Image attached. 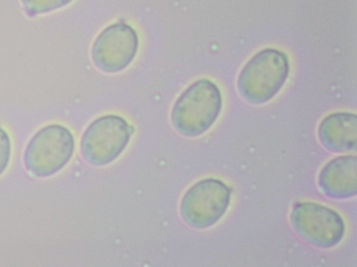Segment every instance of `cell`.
I'll list each match as a JSON object with an SVG mask.
<instances>
[{
    "mask_svg": "<svg viewBox=\"0 0 357 267\" xmlns=\"http://www.w3.org/2000/svg\"><path fill=\"white\" fill-rule=\"evenodd\" d=\"M73 0H22L24 8L29 15L47 13L63 7Z\"/></svg>",
    "mask_w": 357,
    "mask_h": 267,
    "instance_id": "cell-10",
    "label": "cell"
},
{
    "mask_svg": "<svg viewBox=\"0 0 357 267\" xmlns=\"http://www.w3.org/2000/svg\"><path fill=\"white\" fill-rule=\"evenodd\" d=\"M70 131L60 124H51L39 130L30 140L24 153V164L33 175H52L70 160L74 149Z\"/></svg>",
    "mask_w": 357,
    "mask_h": 267,
    "instance_id": "cell-3",
    "label": "cell"
},
{
    "mask_svg": "<svg viewBox=\"0 0 357 267\" xmlns=\"http://www.w3.org/2000/svg\"><path fill=\"white\" fill-rule=\"evenodd\" d=\"M10 155V141L7 133L0 127V175L8 163Z\"/></svg>",
    "mask_w": 357,
    "mask_h": 267,
    "instance_id": "cell-11",
    "label": "cell"
},
{
    "mask_svg": "<svg viewBox=\"0 0 357 267\" xmlns=\"http://www.w3.org/2000/svg\"><path fill=\"white\" fill-rule=\"evenodd\" d=\"M131 129L119 115H107L96 119L82 136L80 148L83 158L95 165L112 162L127 145Z\"/></svg>",
    "mask_w": 357,
    "mask_h": 267,
    "instance_id": "cell-5",
    "label": "cell"
},
{
    "mask_svg": "<svg viewBox=\"0 0 357 267\" xmlns=\"http://www.w3.org/2000/svg\"><path fill=\"white\" fill-rule=\"evenodd\" d=\"M291 223L308 243L321 248L337 245L344 233V223L334 210L314 202L297 204L291 213Z\"/></svg>",
    "mask_w": 357,
    "mask_h": 267,
    "instance_id": "cell-6",
    "label": "cell"
},
{
    "mask_svg": "<svg viewBox=\"0 0 357 267\" xmlns=\"http://www.w3.org/2000/svg\"><path fill=\"white\" fill-rule=\"evenodd\" d=\"M356 115L338 112L326 116L320 123L318 136L321 144L333 152H344L356 146Z\"/></svg>",
    "mask_w": 357,
    "mask_h": 267,
    "instance_id": "cell-9",
    "label": "cell"
},
{
    "mask_svg": "<svg viewBox=\"0 0 357 267\" xmlns=\"http://www.w3.org/2000/svg\"><path fill=\"white\" fill-rule=\"evenodd\" d=\"M222 107L218 87L207 79L190 85L175 102L172 122L176 131L185 136H197L215 122Z\"/></svg>",
    "mask_w": 357,
    "mask_h": 267,
    "instance_id": "cell-1",
    "label": "cell"
},
{
    "mask_svg": "<svg viewBox=\"0 0 357 267\" xmlns=\"http://www.w3.org/2000/svg\"><path fill=\"white\" fill-rule=\"evenodd\" d=\"M356 156H338L329 161L319 175V185L327 196L342 199L357 193Z\"/></svg>",
    "mask_w": 357,
    "mask_h": 267,
    "instance_id": "cell-8",
    "label": "cell"
},
{
    "mask_svg": "<svg viewBox=\"0 0 357 267\" xmlns=\"http://www.w3.org/2000/svg\"><path fill=\"white\" fill-rule=\"evenodd\" d=\"M138 48L136 31L119 22L105 28L96 39L91 51L95 65L107 73L118 72L133 60Z\"/></svg>",
    "mask_w": 357,
    "mask_h": 267,
    "instance_id": "cell-7",
    "label": "cell"
},
{
    "mask_svg": "<svg viewBox=\"0 0 357 267\" xmlns=\"http://www.w3.org/2000/svg\"><path fill=\"white\" fill-rule=\"evenodd\" d=\"M289 70L285 53L273 48L263 49L240 72L237 82L239 93L250 103H265L283 86Z\"/></svg>",
    "mask_w": 357,
    "mask_h": 267,
    "instance_id": "cell-2",
    "label": "cell"
},
{
    "mask_svg": "<svg viewBox=\"0 0 357 267\" xmlns=\"http://www.w3.org/2000/svg\"><path fill=\"white\" fill-rule=\"evenodd\" d=\"M230 195V188L222 181L215 178L201 180L184 195L181 203L182 218L193 228H207L225 214Z\"/></svg>",
    "mask_w": 357,
    "mask_h": 267,
    "instance_id": "cell-4",
    "label": "cell"
}]
</instances>
